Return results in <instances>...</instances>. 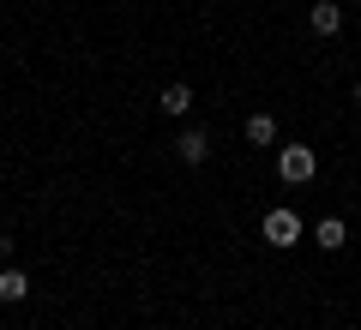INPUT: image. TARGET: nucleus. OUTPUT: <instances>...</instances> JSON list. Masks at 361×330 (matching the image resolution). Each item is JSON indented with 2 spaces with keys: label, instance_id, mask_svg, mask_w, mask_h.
I'll use <instances>...</instances> for the list:
<instances>
[{
  "label": "nucleus",
  "instance_id": "1",
  "mask_svg": "<svg viewBox=\"0 0 361 330\" xmlns=\"http://www.w3.org/2000/svg\"><path fill=\"white\" fill-rule=\"evenodd\" d=\"M277 174H283L289 186H307V180L319 174V156H313V144H283V151H277Z\"/></svg>",
  "mask_w": 361,
  "mask_h": 330
},
{
  "label": "nucleus",
  "instance_id": "2",
  "mask_svg": "<svg viewBox=\"0 0 361 330\" xmlns=\"http://www.w3.org/2000/svg\"><path fill=\"white\" fill-rule=\"evenodd\" d=\"M259 234H265V246H295L301 241V216L295 210H265V222H259Z\"/></svg>",
  "mask_w": 361,
  "mask_h": 330
},
{
  "label": "nucleus",
  "instance_id": "3",
  "mask_svg": "<svg viewBox=\"0 0 361 330\" xmlns=\"http://www.w3.org/2000/svg\"><path fill=\"white\" fill-rule=\"evenodd\" d=\"M307 25L319 30V37H337V30H343V6H337V0H313Z\"/></svg>",
  "mask_w": 361,
  "mask_h": 330
},
{
  "label": "nucleus",
  "instance_id": "4",
  "mask_svg": "<svg viewBox=\"0 0 361 330\" xmlns=\"http://www.w3.org/2000/svg\"><path fill=\"white\" fill-rule=\"evenodd\" d=\"M175 151H180V163H187V168H205L211 163V139H205V132H180Z\"/></svg>",
  "mask_w": 361,
  "mask_h": 330
},
{
  "label": "nucleus",
  "instance_id": "5",
  "mask_svg": "<svg viewBox=\"0 0 361 330\" xmlns=\"http://www.w3.org/2000/svg\"><path fill=\"white\" fill-rule=\"evenodd\" d=\"M313 246H319V253H343V246H349V229H343V216H325L319 229H313Z\"/></svg>",
  "mask_w": 361,
  "mask_h": 330
},
{
  "label": "nucleus",
  "instance_id": "6",
  "mask_svg": "<svg viewBox=\"0 0 361 330\" xmlns=\"http://www.w3.org/2000/svg\"><path fill=\"white\" fill-rule=\"evenodd\" d=\"M25 294H30V277H25L18 265H0V300H6V306H18Z\"/></svg>",
  "mask_w": 361,
  "mask_h": 330
},
{
  "label": "nucleus",
  "instance_id": "7",
  "mask_svg": "<svg viewBox=\"0 0 361 330\" xmlns=\"http://www.w3.org/2000/svg\"><path fill=\"white\" fill-rule=\"evenodd\" d=\"M157 108H163V115H187V108H193V90H187V84H169L163 96H157Z\"/></svg>",
  "mask_w": 361,
  "mask_h": 330
},
{
  "label": "nucleus",
  "instance_id": "8",
  "mask_svg": "<svg viewBox=\"0 0 361 330\" xmlns=\"http://www.w3.org/2000/svg\"><path fill=\"white\" fill-rule=\"evenodd\" d=\"M247 144H277V120L271 115H247Z\"/></svg>",
  "mask_w": 361,
  "mask_h": 330
},
{
  "label": "nucleus",
  "instance_id": "9",
  "mask_svg": "<svg viewBox=\"0 0 361 330\" xmlns=\"http://www.w3.org/2000/svg\"><path fill=\"white\" fill-rule=\"evenodd\" d=\"M355 102H361V78H355Z\"/></svg>",
  "mask_w": 361,
  "mask_h": 330
}]
</instances>
